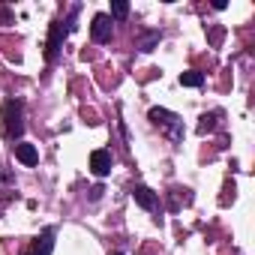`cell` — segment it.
<instances>
[{
	"mask_svg": "<svg viewBox=\"0 0 255 255\" xmlns=\"http://www.w3.org/2000/svg\"><path fill=\"white\" fill-rule=\"evenodd\" d=\"M75 18H78V6L69 12L66 24H63V21H54V24H51V33H48V51H45V57H48V60H54V57H57V51L63 48V39L75 30Z\"/></svg>",
	"mask_w": 255,
	"mask_h": 255,
	"instance_id": "2",
	"label": "cell"
},
{
	"mask_svg": "<svg viewBox=\"0 0 255 255\" xmlns=\"http://www.w3.org/2000/svg\"><path fill=\"white\" fill-rule=\"evenodd\" d=\"M90 171H93L96 177H105V174L111 171V153H108V150H93V153H90Z\"/></svg>",
	"mask_w": 255,
	"mask_h": 255,
	"instance_id": "5",
	"label": "cell"
},
{
	"mask_svg": "<svg viewBox=\"0 0 255 255\" xmlns=\"http://www.w3.org/2000/svg\"><path fill=\"white\" fill-rule=\"evenodd\" d=\"M114 255H120V252H114Z\"/></svg>",
	"mask_w": 255,
	"mask_h": 255,
	"instance_id": "14",
	"label": "cell"
},
{
	"mask_svg": "<svg viewBox=\"0 0 255 255\" xmlns=\"http://www.w3.org/2000/svg\"><path fill=\"white\" fill-rule=\"evenodd\" d=\"M156 42H159V33H150V36L141 42V51H153V45H156Z\"/></svg>",
	"mask_w": 255,
	"mask_h": 255,
	"instance_id": "12",
	"label": "cell"
},
{
	"mask_svg": "<svg viewBox=\"0 0 255 255\" xmlns=\"http://www.w3.org/2000/svg\"><path fill=\"white\" fill-rule=\"evenodd\" d=\"M150 120H153L156 126H162L171 141H180V138H183V120H180L177 114H171V111H165V108H150Z\"/></svg>",
	"mask_w": 255,
	"mask_h": 255,
	"instance_id": "3",
	"label": "cell"
},
{
	"mask_svg": "<svg viewBox=\"0 0 255 255\" xmlns=\"http://www.w3.org/2000/svg\"><path fill=\"white\" fill-rule=\"evenodd\" d=\"M99 195H102V186H93V189H90V198H93V201H96V198H99Z\"/></svg>",
	"mask_w": 255,
	"mask_h": 255,
	"instance_id": "13",
	"label": "cell"
},
{
	"mask_svg": "<svg viewBox=\"0 0 255 255\" xmlns=\"http://www.w3.org/2000/svg\"><path fill=\"white\" fill-rule=\"evenodd\" d=\"M111 15L114 18H126V15H129V3H126V0H114V3H111Z\"/></svg>",
	"mask_w": 255,
	"mask_h": 255,
	"instance_id": "10",
	"label": "cell"
},
{
	"mask_svg": "<svg viewBox=\"0 0 255 255\" xmlns=\"http://www.w3.org/2000/svg\"><path fill=\"white\" fill-rule=\"evenodd\" d=\"M15 159L18 162H24V165H36L39 162V150L33 147V144H15Z\"/></svg>",
	"mask_w": 255,
	"mask_h": 255,
	"instance_id": "8",
	"label": "cell"
},
{
	"mask_svg": "<svg viewBox=\"0 0 255 255\" xmlns=\"http://www.w3.org/2000/svg\"><path fill=\"white\" fill-rule=\"evenodd\" d=\"M180 84H183V87H201V84H204V75H201L198 69L180 72Z\"/></svg>",
	"mask_w": 255,
	"mask_h": 255,
	"instance_id": "9",
	"label": "cell"
},
{
	"mask_svg": "<svg viewBox=\"0 0 255 255\" xmlns=\"http://www.w3.org/2000/svg\"><path fill=\"white\" fill-rule=\"evenodd\" d=\"M132 198H135L144 210H153V207H156V192H153L150 186H144V183L132 186Z\"/></svg>",
	"mask_w": 255,
	"mask_h": 255,
	"instance_id": "7",
	"label": "cell"
},
{
	"mask_svg": "<svg viewBox=\"0 0 255 255\" xmlns=\"http://www.w3.org/2000/svg\"><path fill=\"white\" fill-rule=\"evenodd\" d=\"M210 129H213V114H210V117L204 114V117H201V123H198V132L204 135V132H210Z\"/></svg>",
	"mask_w": 255,
	"mask_h": 255,
	"instance_id": "11",
	"label": "cell"
},
{
	"mask_svg": "<svg viewBox=\"0 0 255 255\" xmlns=\"http://www.w3.org/2000/svg\"><path fill=\"white\" fill-rule=\"evenodd\" d=\"M0 117H3V135L9 141L24 135V108H21L18 99H6L3 102V114H0Z\"/></svg>",
	"mask_w": 255,
	"mask_h": 255,
	"instance_id": "1",
	"label": "cell"
},
{
	"mask_svg": "<svg viewBox=\"0 0 255 255\" xmlns=\"http://www.w3.org/2000/svg\"><path fill=\"white\" fill-rule=\"evenodd\" d=\"M111 33H114L111 15L99 12V15L93 18V24H90V39H93V42H111Z\"/></svg>",
	"mask_w": 255,
	"mask_h": 255,
	"instance_id": "4",
	"label": "cell"
},
{
	"mask_svg": "<svg viewBox=\"0 0 255 255\" xmlns=\"http://www.w3.org/2000/svg\"><path fill=\"white\" fill-rule=\"evenodd\" d=\"M54 252V231L51 228H45L36 240H33V246H30V252L27 255H51Z\"/></svg>",
	"mask_w": 255,
	"mask_h": 255,
	"instance_id": "6",
	"label": "cell"
}]
</instances>
